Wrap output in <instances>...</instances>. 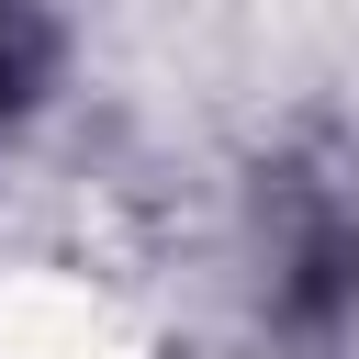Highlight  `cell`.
Segmentation results:
<instances>
[{"instance_id":"6da1fadb","label":"cell","mask_w":359,"mask_h":359,"mask_svg":"<svg viewBox=\"0 0 359 359\" xmlns=\"http://www.w3.org/2000/svg\"><path fill=\"white\" fill-rule=\"evenodd\" d=\"M11 45H22V34H0V101H11Z\"/></svg>"}]
</instances>
